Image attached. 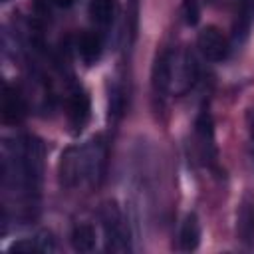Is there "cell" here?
<instances>
[{"label": "cell", "mask_w": 254, "mask_h": 254, "mask_svg": "<svg viewBox=\"0 0 254 254\" xmlns=\"http://www.w3.org/2000/svg\"><path fill=\"white\" fill-rule=\"evenodd\" d=\"M105 147L93 139L85 147H69L60 161V181L65 187H75L83 181H95L103 173Z\"/></svg>", "instance_id": "obj_1"}, {"label": "cell", "mask_w": 254, "mask_h": 254, "mask_svg": "<svg viewBox=\"0 0 254 254\" xmlns=\"http://www.w3.org/2000/svg\"><path fill=\"white\" fill-rule=\"evenodd\" d=\"M103 234H105V248L111 252H129L131 250V234L129 226L123 218V212L119 210L115 200L103 202L99 210Z\"/></svg>", "instance_id": "obj_2"}, {"label": "cell", "mask_w": 254, "mask_h": 254, "mask_svg": "<svg viewBox=\"0 0 254 254\" xmlns=\"http://www.w3.org/2000/svg\"><path fill=\"white\" fill-rule=\"evenodd\" d=\"M196 44H198V50L200 54L210 60V62H222L228 58V52H230V46H228V40L226 36L216 28V26H206L198 32V38H196Z\"/></svg>", "instance_id": "obj_3"}, {"label": "cell", "mask_w": 254, "mask_h": 254, "mask_svg": "<svg viewBox=\"0 0 254 254\" xmlns=\"http://www.w3.org/2000/svg\"><path fill=\"white\" fill-rule=\"evenodd\" d=\"M175 58L177 54L171 50H165L163 54L157 56L151 71L153 87L157 93H167L173 87V77H175Z\"/></svg>", "instance_id": "obj_4"}, {"label": "cell", "mask_w": 254, "mask_h": 254, "mask_svg": "<svg viewBox=\"0 0 254 254\" xmlns=\"http://www.w3.org/2000/svg\"><path fill=\"white\" fill-rule=\"evenodd\" d=\"M89 111H91V105H89V95L83 91V89H75L67 101V119H69V125L71 129L77 133L81 131L87 121H89Z\"/></svg>", "instance_id": "obj_5"}, {"label": "cell", "mask_w": 254, "mask_h": 254, "mask_svg": "<svg viewBox=\"0 0 254 254\" xmlns=\"http://www.w3.org/2000/svg\"><path fill=\"white\" fill-rule=\"evenodd\" d=\"M77 54L79 58L83 60L85 65H93L99 58H101V52H103V42H101V36L97 32H81L79 38H77Z\"/></svg>", "instance_id": "obj_6"}, {"label": "cell", "mask_w": 254, "mask_h": 254, "mask_svg": "<svg viewBox=\"0 0 254 254\" xmlns=\"http://www.w3.org/2000/svg\"><path fill=\"white\" fill-rule=\"evenodd\" d=\"M26 115V103L22 95L10 87L8 83L4 85V95H2V117L6 123H18Z\"/></svg>", "instance_id": "obj_7"}, {"label": "cell", "mask_w": 254, "mask_h": 254, "mask_svg": "<svg viewBox=\"0 0 254 254\" xmlns=\"http://www.w3.org/2000/svg\"><path fill=\"white\" fill-rule=\"evenodd\" d=\"M198 244H200V222H198L196 214L190 212V214H187V218L181 226L179 246H181V250L190 252V250H196Z\"/></svg>", "instance_id": "obj_8"}, {"label": "cell", "mask_w": 254, "mask_h": 254, "mask_svg": "<svg viewBox=\"0 0 254 254\" xmlns=\"http://www.w3.org/2000/svg\"><path fill=\"white\" fill-rule=\"evenodd\" d=\"M87 12L99 26H109L119 14V0H89Z\"/></svg>", "instance_id": "obj_9"}, {"label": "cell", "mask_w": 254, "mask_h": 254, "mask_svg": "<svg viewBox=\"0 0 254 254\" xmlns=\"http://www.w3.org/2000/svg\"><path fill=\"white\" fill-rule=\"evenodd\" d=\"M69 240H71V246L75 252H93L95 244H97L95 228L91 224H75Z\"/></svg>", "instance_id": "obj_10"}, {"label": "cell", "mask_w": 254, "mask_h": 254, "mask_svg": "<svg viewBox=\"0 0 254 254\" xmlns=\"http://www.w3.org/2000/svg\"><path fill=\"white\" fill-rule=\"evenodd\" d=\"M238 232L242 242L254 250V202H246L238 214Z\"/></svg>", "instance_id": "obj_11"}, {"label": "cell", "mask_w": 254, "mask_h": 254, "mask_svg": "<svg viewBox=\"0 0 254 254\" xmlns=\"http://www.w3.org/2000/svg\"><path fill=\"white\" fill-rule=\"evenodd\" d=\"M194 131H196V137L202 145L204 151L212 149L214 145V129H212V117L208 111H200L198 117H196V123H194Z\"/></svg>", "instance_id": "obj_12"}, {"label": "cell", "mask_w": 254, "mask_h": 254, "mask_svg": "<svg viewBox=\"0 0 254 254\" xmlns=\"http://www.w3.org/2000/svg\"><path fill=\"white\" fill-rule=\"evenodd\" d=\"M34 244H36V250L38 252H54L56 250V240L52 236V232L48 230H42L34 236Z\"/></svg>", "instance_id": "obj_13"}, {"label": "cell", "mask_w": 254, "mask_h": 254, "mask_svg": "<svg viewBox=\"0 0 254 254\" xmlns=\"http://www.w3.org/2000/svg\"><path fill=\"white\" fill-rule=\"evenodd\" d=\"M183 16L185 22L189 26H194L200 18V10H198V2L196 0H183Z\"/></svg>", "instance_id": "obj_14"}, {"label": "cell", "mask_w": 254, "mask_h": 254, "mask_svg": "<svg viewBox=\"0 0 254 254\" xmlns=\"http://www.w3.org/2000/svg\"><path fill=\"white\" fill-rule=\"evenodd\" d=\"M56 6H60V8H67V6H71L75 0H52Z\"/></svg>", "instance_id": "obj_15"}, {"label": "cell", "mask_w": 254, "mask_h": 254, "mask_svg": "<svg viewBox=\"0 0 254 254\" xmlns=\"http://www.w3.org/2000/svg\"><path fill=\"white\" fill-rule=\"evenodd\" d=\"M242 4H254V0H240Z\"/></svg>", "instance_id": "obj_16"}, {"label": "cell", "mask_w": 254, "mask_h": 254, "mask_svg": "<svg viewBox=\"0 0 254 254\" xmlns=\"http://www.w3.org/2000/svg\"><path fill=\"white\" fill-rule=\"evenodd\" d=\"M2 2H8V0H2Z\"/></svg>", "instance_id": "obj_17"}]
</instances>
